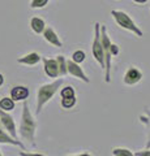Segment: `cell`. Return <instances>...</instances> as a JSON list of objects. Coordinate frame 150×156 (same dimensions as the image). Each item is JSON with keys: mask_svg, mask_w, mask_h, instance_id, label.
Masks as SVG:
<instances>
[{"mask_svg": "<svg viewBox=\"0 0 150 156\" xmlns=\"http://www.w3.org/2000/svg\"><path fill=\"white\" fill-rule=\"evenodd\" d=\"M35 130H37V121L33 117L29 105L25 101L22 107V117H21V124H20V134L22 139L27 140L30 144L34 146V136H35Z\"/></svg>", "mask_w": 150, "mask_h": 156, "instance_id": "cell-1", "label": "cell"}, {"mask_svg": "<svg viewBox=\"0 0 150 156\" xmlns=\"http://www.w3.org/2000/svg\"><path fill=\"white\" fill-rule=\"evenodd\" d=\"M63 82H64V80L59 78V80L51 82V83L42 85L39 89H38V91H37V113H41L43 107L55 96V94L59 91L60 86L63 85Z\"/></svg>", "mask_w": 150, "mask_h": 156, "instance_id": "cell-2", "label": "cell"}, {"mask_svg": "<svg viewBox=\"0 0 150 156\" xmlns=\"http://www.w3.org/2000/svg\"><path fill=\"white\" fill-rule=\"evenodd\" d=\"M101 41H102L103 53H104V81H106V83H110L112 55H111V41L107 35V29H106L104 25H101Z\"/></svg>", "mask_w": 150, "mask_h": 156, "instance_id": "cell-3", "label": "cell"}, {"mask_svg": "<svg viewBox=\"0 0 150 156\" xmlns=\"http://www.w3.org/2000/svg\"><path fill=\"white\" fill-rule=\"evenodd\" d=\"M111 16L114 17L115 22L118 23L122 29H125V30H128V31H132L133 34H136L137 37L144 35L142 30L134 23V21L129 17L128 13H125L123 11H118V9H112V11H111Z\"/></svg>", "mask_w": 150, "mask_h": 156, "instance_id": "cell-4", "label": "cell"}, {"mask_svg": "<svg viewBox=\"0 0 150 156\" xmlns=\"http://www.w3.org/2000/svg\"><path fill=\"white\" fill-rule=\"evenodd\" d=\"M91 55H93L94 60L98 62L99 66L104 69V53H103V46L102 41H101V23H94V39L91 43Z\"/></svg>", "mask_w": 150, "mask_h": 156, "instance_id": "cell-5", "label": "cell"}, {"mask_svg": "<svg viewBox=\"0 0 150 156\" xmlns=\"http://www.w3.org/2000/svg\"><path fill=\"white\" fill-rule=\"evenodd\" d=\"M67 73H68L69 76L77 78V80H81L82 82H85V83H90L89 77L86 76L84 69L80 66V64H76L75 61L67 60Z\"/></svg>", "mask_w": 150, "mask_h": 156, "instance_id": "cell-6", "label": "cell"}, {"mask_svg": "<svg viewBox=\"0 0 150 156\" xmlns=\"http://www.w3.org/2000/svg\"><path fill=\"white\" fill-rule=\"evenodd\" d=\"M142 80V72L137 66H129L127 72L124 73L123 82L127 86H134Z\"/></svg>", "mask_w": 150, "mask_h": 156, "instance_id": "cell-7", "label": "cell"}, {"mask_svg": "<svg viewBox=\"0 0 150 156\" xmlns=\"http://www.w3.org/2000/svg\"><path fill=\"white\" fill-rule=\"evenodd\" d=\"M0 122L3 124V126L7 129L8 134L12 136V138L17 139V131H16V125H14V121L12 119V116H9L8 113H5L3 109H0Z\"/></svg>", "mask_w": 150, "mask_h": 156, "instance_id": "cell-8", "label": "cell"}, {"mask_svg": "<svg viewBox=\"0 0 150 156\" xmlns=\"http://www.w3.org/2000/svg\"><path fill=\"white\" fill-rule=\"evenodd\" d=\"M43 69H45L46 76L50 78H57L59 77V66H57L56 58H47L43 57Z\"/></svg>", "mask_w": 150, "mask_h": 156, "instance_id": "cell-9", "label": "cell"}, {"mask_svg": "<svg viewBox=\"0 0 150 156\" xmlns=\"http://www.w3.org/2000/svg\"><path fill=\"white\" fill-rule=\"evenodd\" d=\"M42 34H43V38H45V41L48 42L50 44L55 46V47H59V48L63 47V42L60 41L59 35H57L56 31L51 26H46Z\"/></svg>", "mask_w": 150, "mask_h": 156, "instance_id": "cell-10", "label": "cell"}, {"mask_svg": "<svg viewBox=\"0 0 150 156\" xmlns=\"http://www.w3.org/2000/svg\"><path fill=\"white\" fill-rule=\"evenodd\" d=\"M29 96V89L25 86H16L11 90V98L14 101L25 100Z\"/></svg>", "mask_w": 150, "mask_h": 156, "instance_id": "cell-11", "label": "cell"}, {"mask_svg": "<svg viewBox=\"0 0 150 156\" xmlns=\"http://www.w3.org/2000/svg\"><path fill=\"white\" fill-rule=\"evenodd\" d=\"M41 58L42 57H41L39 53L30 52V53H27V55L20 57L17 60V62L18 64H24V65H35V64H38V62L41 61Z\"/></svg>", "mask_w": 150, "mask_h": 156, "instance_id": "cell-12", "label": "cell"}, {"mask_svg": "<svg viewBox=\"0 0 150 156\" xmlns=\"http://www.w3.org/2000/svg\"><path fill=\"white\" fill-rule=\"evenodd\" d=\"M0 143H7V144H14V146H18V147L24 148V144L20 142V140L12 138L9 134H7L5 131L2 129V126H0Z\"/></svg>", "mask_w": 150, "mask_h": 156, "instance_id": "cell-13", "label": "cell"}, {"mask_svg": "<svg viewBox=\"0 0 150 156\" xmlns=\"http://www.w3.org/2000/svg\"><path fill=\"white\" fill-rule=\"evenodd\" d=\"M30 27L35 34H42L46 27V22L39 17H33L30 20Z\"/></svg>", "mask_w": 150, "mask_h": 156, "instance_id": "cell-14", "label": "cell"}, {"mask_svg": "<svg viewBox=\"0 0 150 156\" xmlns=\"http://www.w3.org/2000/svg\"><path fill=\"white\" fill-rule=\"evenodd\" d=\"M140 121L144 124L148 129V142H146V148H150V109L145 111L144 115H140Z\"/></svg>", "mask_w": 150, "mask_h": 156, "instance_id": "cell-15", "label": "cell"}, {"mask_svg": "<svg viewBox=\"0 0 150 156\" xmlns=\"http://www.w3.org/2000/svg\"><path fill=\"white\" fill-rule=\"evenodd\" d=\"M56 61H57V66H59V77H64L67 76V58L60 55L56 57Z\"/></svg>", "mask_w": 150, "mask_h": 156, "instance_id": "cell-16", "label": "cell"}, {"mask_svg": "<svg viewBox=\"0 0 150 156\" xmlns=\"http://www.w3.org/2000/svg\"><path fill=\"white\" fill-rule=\"evenodd\" d=\"M77 103V99H76V96H69V98H61V101H60V104L61 107L64 109H72L73 107L76 105Z\"/></svg>", "mask_w": 150, "mask_h": 156, "instance_id": "cell-17", "label": "cell"}, {"mask_svg": "<svg viewBox=\"0 0 150 156\" xmlns=\"http://www.w3.org/2000/svg\"><path fill=\"white\" fill-rule=\"evenodd\" d=\"M14 108V100L12 98H3L0 100V109L3 111H12Z\"/></svg>", "mask_w": 150, "mask_h": 156, "instance_id": "cell-18", "label": "cell"}, {"mask_svg": "<svg viewBox=\"0 0 150 156\" xmlns=\"http://www.w3.org/2000/svg\"><path fill=\"white\" fill-rule=\"evenodd\" d=\"M111 154L114 156H134V154L128 148H124V147H115L111 151Z\"/></svg>", "mask_w": 150, "mask_h": 156, "instance_id": "cell-19", "label": "cell"}, {"mask_svg": "<svg viewBox=\"0 0 150 156\" xmlns=\"http://www.w3.org/2000/svg\"><path fill=\"white\" fill-rule=\"evenodd\" d=\"M86 58V55L85 52L82 50H77L75 51L73 53H72V61H75L76 64H81V62H84Z\"/></svg>", "mask_w": 150, "mask_h": 156, "instance_id": "cell-20", "label": "cell"}, {"mask_svg": "<svg viewBox=\"0 0 150 156\" xmlns=\"http://www.w3.org/2000/svg\"><path fill=\"white\" fill-rule=\"evenodd\" d=\"M60 96L61 98H69V96H76V91L73 86H65L60 90Z\"/></svg>", "mask_w": 150, "mask_h": 156, "instance_id": "cell-21", "label": "cell"}, {"mask_svg": "<svg viewBox=\"0 0 150 156\" xmlns=\"http://www.w3.org/2000/svg\"><path fill=\"white\" fill-rule=\"evenodd\" d=\"M47 4H48V0H31L30 7L33 9H41V8H45Z\"/></svg>", "mask_w": 150, "mask_h": 156, "instance_id": "cell-22", "label": "cell"}, {"mask_svg": "<svg viewBox=\"0 0 150 156\" xmlns=\"http://www.w3.org/2000/svg\"><path fill=\"white\" fill-rule=\"evenodd\" d=\"M119 52H120L119 46L111 42V55H112V56H118V55H119Z\"/></svg>", "mask_w": 150, "mask_h": 156, "instance_id": "cell-23", "label": "cell"}, {"mask_svg": "<svg viewBox=\"0 0 150 156\" xmlns=\"http://www.w3.org/2000/svg\"><path fill=\"white\" fill-rule=\"evenodd\" d=\"M134 156H150V150L146 148V150L137 151V152H134Z\"/></svg>", "mask_w": 150, "mask_h": 156, "instance_id": "cell-24", "label": "cell"}, {"mask_svg": "<svg viewBox=\"0 0 150 156\" xmlns=\"http://www.w3.org/2000/svg\"><path fill=\"white\" fill-rule=\"evenodd\" d=\"M20 156H45V155H42V154H29V152H20Z\"/></svg>", "mask_w": 150, "mask_h": 156, "instance_id": "cell-25", "label": "cell"}, {"mask_svg": "<svg viewBox=\"0 0 150 156\" xmlns=\"http://www.w3.org/2000/svg\"><path fill=\"white\" fill-rule=\"evenodd\" d=\"M133 2L137 4H145V3H148V0H133Z\"/></svg>", "mask_w": 150, "mask_h": 156, "instance_id": "cell-26", "label": "cell"}, {"mask_svg": "<svg viewBox=\"0 0 150 156\" xmlns=\"http://www.w3.org/2000/svg\"><path fill=\"white\" fill-rule=\"evenodd\" d=\"M4 83V77L2 76V74H0V86H2Z\"/></svg>", "mask_w": 150, "mask_h": 156, "instance_id": "cell-27", "label": "cell"}, {"mask_svg": "<svg viewBox=\"0 0 150 156\" xmlns=\"http://www.w3.org/2000/svg\"><path fill=\"white\" fill-rule=\"evenodd\" d=\"M79 156H91L90 154H88V152H82V154H80Z\"/></svg>", "mask_w": 150, "mask_h": 156, "instance_id": "cell-28", "label": "cell"}, {"mask_svg": "<svg viewBox=\"0 0 150 156\" xmlns=\"http://www.w3.org/2000/svg\"><path fill=\"white\" fill-rule=\"evenodd\" d=\"M69 156H75V155H69Z\"/></svg>", "mask_w": 150, "mask_h": 156, "instance_id": "cell-29", "label": "cell"}, {"mask_svg": "<svg viewBox=\"0 0 150 156\" xmlns=\"http://www.w3.org/2000/svg\"><path fill=\"white\" fill-rule=\"evenodd\" d=\"M0 156H2V154H0Z\"/></svg>", "mask_w": 150, "mask_h": 156, "instance_id": "cell-30", "label": "cell"}]
</instances>
